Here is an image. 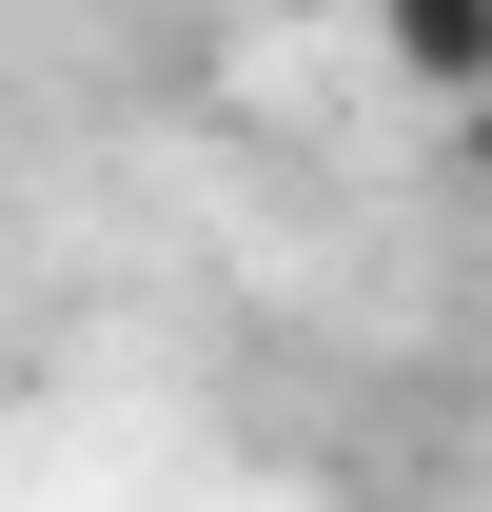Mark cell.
Returning <instances> with one entry per match:
<instances>
[{
  "mask_svg": "<svg viewBox=\"0 0 492 512\" xmlns=\"http://www.w3.org/2000/svg\"><path fill=\"white\" fill-rule=\"evenodd\" d=\"M374 40H394V79H414V99H473V119H492V0H394Z\"/></svg>",
  "mask_w": 492,
  "mask_h": 512,
  "instance_id": "1",
  "label": "cell"
},
{
  "mask_svg": "<svg viewBox=\"0 0 492 512\" xmlns=\"http://www.w3.org/2000/svg\"><path fill=\"white\" fill-rule=\"evenodd\" d=\"M453 158H473V178H492V119H473V138H453Z\"/></svg>",
  "mask_w": 492,
  "mask_h": 512,
  "instance_id": "2",
  "label": "cell"
}]
</instances>
